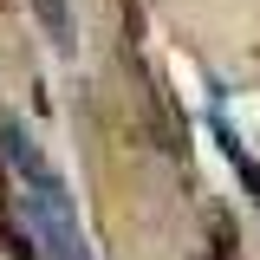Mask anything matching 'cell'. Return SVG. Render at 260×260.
<instances>
[{
    "label": "cell",
    "mask_w": 260,
    "mask_h": 260,
    "mask_svg": "<svg viewBox=\"0 0 260 260\" xmlns=\"http://www.w3.org/2000/svg\"><path fill=\"white\" fill-rule=\"evenodd\" d=\"M7 143V162H13V182H20V215H26V234L39 260H91L85 234H78V208H72V189L59 182V169L46 162V150L32 143L20 124L0 130Z\"/></svg>",
    "instance_id": "obj_1"
}]
</instances>
